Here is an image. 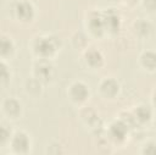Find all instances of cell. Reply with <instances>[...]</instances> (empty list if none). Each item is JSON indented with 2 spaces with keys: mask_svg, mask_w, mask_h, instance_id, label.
I'll return each mask as SVG.
<instances>
[{
  "mask_svg": "<svg viewBox=\"0 0 156 155\" xmlns=\"http://www.w3.org/2000/svg\"><path fill=\"white\" fill-rule=\"evenodd\" d=\"M35 50L40 55L48 56V55L52 54V51L55 50V44L52 43V40L50 38H39L35 41Z\"/></svg>",
  "mask_w": 156,
  "mask_h": 155,
  "instance_id": "cell-1",
  "label": "cell"
},
{
  "mask_svg": "<svg viewBox=\"0 0 156 155\" xmlns=\"http://www.w3.org/2000/svg\"><path fill=\"white\" fill-rule=\"evenodd\" d=\"M16 12H17L18 17H21L22 20H29L33 16V6L27 1H22L20 4H17Z\"/></svg>",
  "mask_w": 156,
  "mask_h": 155,
  "instance_id": "cell-2",
  "label": "cell"
},
{
  "mask_svg": "<svg viewBox=\"0 0 156 155\" xmlns=\"http://www.w3.org/2000/svg\"><path fill=\"white\" fill-rule=\"evenodd\" d=\"M12 145L17 151H26L28 145H29V140L24 133H17L13 137Z\"/></svg>",
  "mask_w": 156,
  "mask_h": 155,
  "instance_id": "cell-3",
  "label": "cell"
},
{
  "mask_svg": "<svg viewBox=\"0 0 156 155\" xmlns=\"http://www.w3.org/2000/svg\"><path fill=\"white\" fill-rule=\"evenodd\" d=\"M37 74L39 78L41 79H49L51 77V71H52V67L49 62L46 61H41L37 65Z\"/></svg>",
  "mask_w": 156,
  "mask_h": 155,
  "instance_id": "cell-4",
  "label": "cell"
},
{
  "mask_svg": "<svg viewBox=\"0 0 156 155\" xmlns=\"http://www.w3.org/2000/svg\"><path fill=\"white\" fill-rule=\"evenodd\" d=\"M71 95L76 100H83L88 95V89H87V87L83 83H76V84L72 85Z\"/></svg>",
  "mask_w": 156,
  "mask_h": 155,
  "instance_id": "cell-5",
  "label": "cell"
},
{
  "mask_svg": "<svg viewBox=\"0 0 156 155\" xmlns=\"http://www.w3.org/2000/svg\"><path fill=\"white\" fill-rule=\"evenodd\" d=\"M102 21H104V27H108V29L111 31H115L118 28V16L112 11L107 12L102 17Z\"/></svg>",
  "mask_w": 156,
  "mask_h": 155,
  "instance_id": "cell-6",
  "label": "cell"
},
{
  "mask_svg": "<svg viewBox=\"0 0 156 155\" xmlns=\"http://www.w3.org/2000/svg\"><path fill=\"white\" fill-rule=\"evenodd\" d=\"M127 133V126L124 124V122H117V123H113L112 127H111V134L113 138H117V139H123L124 135Z\"/></svg>",
  "mask_w": 156,
  "mask_h": 155,
  "instance_id": "cell-7",
  "label": "cell"
},
{
  "mask_svg": "<svg viewBox=\"0 0 156 155\" xmlns=\"http://www.w3.org/2000/svg\"><path fill=\"white\" fill-rule=\"evenodd\" d=\"M101 89L106 95H113L118 90V84L115 79H106L101 84Z\"/></svg>",
  "mask_w": 156,
  "mask_h": 155,
  "instance_id": "cell-8",
  "label": "cell"
},
{
  "mask_svg": "<svg viewBox=\"0 0 156 155\" xmlns=\"http://www.w3.org/2000/svg\"><path fill=\"white\" fill-rule=\"evenodd\" d=\"M5 110L7 111V114H10L12 116H16L20 112L21 107H20L18 101H16L15 99H7L5 101Z\"/></svg>",
  "mask_w": 156,
  "mask_h": 155,
  "instance_id": "cell-9",
  "label": "cell"
},
{
  "mask_svg": "<svg viewBox=\"0 0 156 155\" xmlns=\"http://www.w3.org/2000/svg\"><path fill=\"white\" fill-rule=\"evenodd\" d=\"M87 61L91 65V66H96V65H100L101 61H102V56L99 51L96 50H90L88 54H87Z\"/></svg>",
  "mask_w": 156,
  "mask_h": 155,
  "instance_id": "cell-10",
  "label": "cell"
},
{
  "mask_svg": "<svg viewBox=\"0 0 156 155\" xmlns=\"http://www.w3.org/2000/svg\"><path fill=\"white\" fill-rule=\"evenodd\" d=\"M150 116H151V112H150V110H149L147 107H145V106H139V107L136 109V111H135V118L139 120V121H141V122L147 121V120L150 118Z\"/></svg>",
  "mask_w": 156,
  "mask_h": 155,
  "instance_id": "cell-11",
  "label": "cell"
},
{
  "mask_svg": "<svg viewBox=\"0 0 156 155\" xmlns=\"http://www.w3.org/2000/svg\"><path fill=\"white\" fill-rule=\"evenodd\" d=\"M12 50V43L6 37H0V54L6 55Z\"/></svg>",
  "mask_w": 156,
  "mask_h": 155,
  "instance_id": "cell-12",
  "label": "cell"
},
{
  "mask_svg": "<svg viewBox=\"0 0 156 155\" xmlns=\"http://www.w3.org/2000/svg\"><path fill=\"white\" fill-rule=\"evenodd\" d=\"M90 27L93 31H101L104 28V21L101 16H95L90 20Z\"/></svg>",
  "mask_w": 156,
  "mask_h": 155,
  "instance_id": "cell-13",
  "label": "cell"
},
{
  "mask_svg": "<svg viewBox=\"0 0 156 155\" xmlns=\"http://www.w3.org/2000/svg\"><path fill=\"white\" fill-rule=\"evenodd\" d=\"M143 62H144V65H145L146 67L154 68V67H155V55H154V52L147 51L146 54H144V56H143Z\"/></svg>",
  "mask_w": 156,
  "mask_h": 155,
  "instance_id": "cell-14",
  "label": "cell"
},
{
  "mask_svg": "<svg viewBox=\"0 0 156 155\" xmlns=\"http://www.w3.org/2000/svg\"><path fill=\"white\" fill-rule=\"evenodd\" d=\"M10 137V129L5 124H0V143H4Z\"/></svg>",
  "mask_w": 156,
  "mask_h": 155,
  "instance_id": "cell-15",
  "label": "cell"
},
{
  "mask_svg": "<svg viewBox=\"0 0 156 155\" xmlns=\"http://www.w3.org/2000/svg\"><path fill=\"white\" fill-rule=\"evenodd\" d=\"M9 78V71L7 67L4 63H0V82L1 81H6Z\"/></svg>",
  "mask_w": 156,
  "mask_h": 155,
  "instance_id": "cell-16",
  "label": "cell"
}]
</instances>
